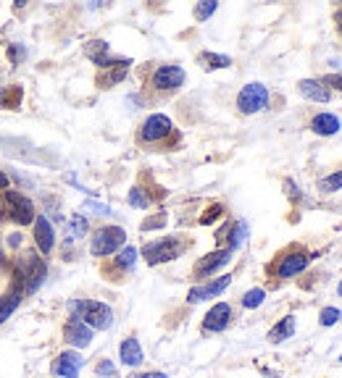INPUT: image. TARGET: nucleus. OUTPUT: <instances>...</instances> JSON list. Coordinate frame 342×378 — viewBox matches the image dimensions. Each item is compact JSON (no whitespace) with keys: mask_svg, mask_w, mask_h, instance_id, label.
I'll use <instances>...</instances> for the list:
<instances>
[{"mask_svg":"<svg viewBox=\"0 0 342 378\" xmlns=\"http://www.w3.org/2000/svg\"><path fill=\"white\" fill-rule=\"evenodd\" d=\"M72 318H79L85 326H89L92 331H105L114 323V310L105 302H95V300H74L69 302Z\"/></svg>","mask_w":342,"mask_h":378,"instance_id":"obj_1","label":"nucleus"},{"mask_svg":"<svg viewBox=\"0 0 342 378\" xmlns=\"http://www.w3.org/2000/svg\"><path fill=\"white\" fill-rule=\"evenodd\" d=\"M45 276H47V265L37 252H21L16 260V281L24 284V291L32 294L43 287Z\"/></svg>","mask_w":342,"mask_h":378,"instance_id":"obj_2","label":"nucleus"},{"mask_svg":"<svg viewBox=\"0 0 342 378\" xmlns=\"http://www.w3.org/2000/svg\"><path fill=\"white\" fill-rule=\"evenodd\" d=\"M187 247L179 236H161V239H156V242H148L145 247H142V255H145V260L148 265H161V263H169L179 258L182 255V249Z\"/></svg>","mask_w":342,"mask_h":378,"instance_id":"obj_3","label":"nucleus"},{"mask_svg":"<svg viewBox=\"0 0 342 378\" xmlns=\"http://www.w3.org/2000/svg\"><path fill=\"white\" fill-rule=\"evenodd\" d=\"M127 242V232L121 226H103L92 234L89 239V252L95 258H105V255H114L119 247H124Z\"/></svg>","mask_w":342,"mask_h":378,"instance_id":"obj_4","label":"nucleus"},{"mask_svg":"<svg viewBox=\"0 0 342 378\" xmlns=\"http://www.w3.org/2000/svg\"><path fill=\"white\" fill-rule=\"evenodd\" d=\"M268 105V89L261 85V82H250L239 89L237 95V108L239 113L245 116H253V113H261Z\"/></svg>","mask_w":342,"mask_h":378,"instance_id":"obj_5","label":"nucleus"},{"mask_svg":"<svg viewBox=\"0 0 342 378\" xmlns=\"http://www.w3.org/2000/svg\"><path fill=\"white\" fill-rule=\"evenodd\" d=\"M308 263H311V255H308L306 249L295 247V249H290V252H284L282 258H279L274 274L279 278H292V276H298L300 271H306Z\"/></svg>","mask_w":342,"mask_h":378,"instance_id":"obj_6","label":"nucleus"},{"mask_svg":"<svg viewBox=\"0 0 342 378\" xmlns=\"http://www.w3.org/2000/svg\"><path fill=\"white\" fill-rule=\"evenodd\" d=\"M6 203L11 208V219L16 223H21V226H27L32 221L37 219V213H34V205H32L30 197H24L21 192H14V189H8L6 192Z\"/></svg>","mask_w":342,"mask_h":378,"instance_id":"obj_7","label":"nucleus"},{"mask_svg":"<svg viewBox=\"0 0 342 378\" xmlns=\"http://www.w3.org/2000/svg\"><path fill=\"white\" fill-rule=\"evenodd\" d=\"M171 118L164 116V113H153V116L145 118L142 129H140V140L142 142H161L171 134Z\"/></svg>","mask_w":342,"mask_h":378,"instance_id":"obj_8","label":"nucleus"},{"mask_svg":"<svg viewBox=\"0 0 342 378\" xmlns=\"http://www.w3.org/2000/svg\"><path fill=\"white\" fill-rule=\"evenodd\" d=\"M232 260V249L224 247V249H216V252H209L206 258H200V260L195 263V278H206L211 274H216L219 268H224L226 263Z\"/></svg>","mask_w":342,"mask_h":378,"instance_id":"obj_9","label":"nucleus"},{"mask_svg":"<svg viewBox=\"0 0 342 378\" xmlns=\"http://www.w3.org/2000/svg\"><path fill=\"white\" fill-rule=\"evenodd\" d=\"M184 85V69L182 66H158L153 74V87L156 89H179Z\"/></svg>","mask_w":342,"mask_h":378,"instance_id":"obj_10","label":"nucleus"},{"mask_svg":"<svg viewBox=\"0 0 342 378\" xmlns=\"http://www.w3.org/2000/svg\"><path fill=\"white\" fill-rule=\"evenodd\" d=\"M229 323H232V305H226V302H216V305L209 310V315L203 318V331H209V334H219V331H224Z\"/></svg>","mask_w":342,"mask_h":378,"instance_id":"obj_11","label":"nucleus"},{"mask_svg":"<svg viewBox=\"0 0 342 378\" xmlns=\"http://www.w3.org/2000/svg\"><path fill=\"white\" fill-rule=\"evenodd\" d=\"M63 339L72 344V347H87L89 339H92V329L85 326L79 318H69V323L63 326Z\"/></svg>","mask_w":342,"mask_h":378,"instance_id":"obj_12","label":"nucleus"},{"mask_svg":"<svg viewBox=\"0 0 342 378\" xmlns=\"http://www.w3.org/2000/svg\"><path fill=\"white\" fill-rule=\"evenodd\" d=\"M85 53H87V58L95 63V66H100V69H108V66H114V63H119L121 58H114L111 56V47L105 40H89L85 45Z\"/></svg>","mask_w":342,"mask_h":378,"instance_id":"obj_13","label":"nucleus"},{"mask_svg":"<svg viewBox=\"0 0 342 378\" xmlns=\"http://www.w3.org/2000/svg\"><path fill=\"white\" fill-rule=\"evenodd\" d=\"M82 357L76 352H61L53 363V376H61V378H76L79 376V368H82Z\"/></svg>","mask_w":342,"mask_h":378,"instance_id":"obj_14","label":"nucleus"},{"mask_svg":"<svg viewBox=\"0 0 342 378\" xmlns=\"http://www.w3.org/2000/svg\"><path fill=\"white\" fill-rule=\"evenodd\" d=\"M34 242H37V247H40L43 255H50V252H53L56 234H53V226H50V221L45 219V216H37V219H34Z\"/></svg>","mask_w":342,"mask_h":378,"instance_id":"obj_15","label":"nucleus"},{"mask_svg":"<svg viewBox=\"0 0 342 378\" xmlns=\"http://www.w3.org/2000/svg\"><path fill=\"white\" fill-rule=\"evenodd\" d=\"M232 284V276H222L216 278V281H211V284H206V287H195L190 294H187V302H203V300H211V297H219L226 287Z\"/></svg>","mask_w":342,"mask_h":378,"instance_id":"obj_16","label":"nucleus"},{"mask_svg":"<svg viewBox=\"0 0 342 378\" xmlns=\"http://www.w3.org/2000/svg\"><path fill=\"white\" fill-rule=\"evenodd\" d=\"M298 89L303 98H308L313 102H329V98H332V92L321 79H303V82H298Z\"/></svg>","mask_w":342,"mask_h":378,"instance_id":"obj_17","label":"nucleus"},{"mask_svg":"<svg viewBox=\"0 0 342 378\" xmlns=\"http://www.w3.org/2000/svg\"><path fill=\"white\" fill-rule=\"evenodd\" d=\"M119 357H121V363L129 365V368H137V365H142V360H145V355H142V347H140V342H137L134 336H127V339L121 342Z\"/></svg>","mask_w":342,"mask_h":378,"instance_id":"obj_18","label":"nucleus"},{"mask_svg":"<svg viewBox=\"0 0 342 378\" xmlns=\"http://www.w3.org/2000/svg\"><path fill=\"white\" fill-rule=\"evenodd\" d=\"M24 294H27V291H24V284L14 278V289L0 300V323H6V320L11 318V313L19 307V302H21V297H24Z\"/></svg>","mask_w":342,"mask_h":378,"instance_id":"obj_19","label":"nucleus"},{"mask_svg":"<svg viewBox=\"0 0 342 378\" xmlns=\"http://www.w3.org/2000/svg\"><path fill=\"white\" fill-rule=\"evenodd\" d=\"M129 63H132L129 58H121L119 63H114V66H108V69H103V74L98 76V85H100L103 89L114 87V85H119L121 79L127 76V69H129Z\"/></svg>","mask_w":342,"mask_h":378,"instance_id":"obj_20","label":"nucleus"},{"mask_svg":"<svg viewBox=\"0 0 342 378\" xmlns=\"http://www.w3.org/2000/svg\"><path fill=\"white\" fill-rule=\"evenodd\" d=\"M311 129L319 137H332V134L340 131V118L334 116V113H319V116H313Z\"/></svg>","mask_w":342,"mask_h":378,"instance_id":"obj_21","label":"nucleus"},{"mask_svg":"<svg viewBox=\"0 0 342 378\" xmlns=\"http://www.w3.org/2000/svg\"><path fill=\"white\" fill-rule=\"evenodd\" d=\"M292 334H295V318L287 315V318H282L268 331V342H271V344H282L284 339H292Z\"/></svg>","mask_w":342,"mask_h":378,"instance_id":"obj_22","label":"nucleus"},{"mask_svg":"<svg viewBox=\"0 0 342 378\" xmlns=\"http://www.w3.org/2000/svg\"><path fill=\"white\" fill-rule=\"evenodd\" d=\"M197 63L206 69V71H216V69H226L232 58L229 56H219V53H200L197 56Z\"/></svg>","mask_w":342,"mask_h":378,"instance_id":"obj_23","label":"nucleus"},{"mask_svg":"<svg viewBox=\"0 0 342 378\" xmlns=\"http://www.w3.org/2000/svg\"><path fill=\"white\" fill-rule=\"evenodd\" d=\"M245 239H248V223H245V221H237L235 226H229V245H226V247L232 249V252H235Z\"/></svg>","mask_w":342,"mask_h":378,"instance_id":"obj_24","label":"nucleus"},{"mask_svg":"<svg viewBox=\"0 0 342 378\" xmlns=\"http://www.w3.org/2000/svg\"><path fill=\"white\" fill-rule=\"evenodd\" d=\"M134 263H137V249L134 247H124L116 255V268H121V271H132Z\"/></svg>","mask_w":342,"mask_h":378,"instance_id":"obj_25","label":"nucleus"},{"mask_svg":"<svg viewBox=\"0 0 342 378\" xmlns=\"http://www.w3.org/2000/svg\"><path fill=\"white\" fill-rule=\"evenodd\" d=\"M264 300H266V291L264 289H250V291H245V297H242V307L255 310V307L264 305Z\"/></svg>","mask_w":342,"mask_h":378,"instance_id":"obj_26","label":"nucleus"},{"mask_svg":"<svg viewBox=\"0 0 342 378\" xmlns=\"http://www.w3.org/2000/svg\"><path fill=\"white\" fill-rule=\"evenodd\" d=\"M337 189H342V171H337V174H332L319 181V192H324V194H332V192H337Z\"/></svg>","mask_w":342,"mask_h":378,"instance_id":"obj_27","label":"nucleus"},{"mask_svg":"<svg viewBox=\"0 0 342 378\" xmlns=\"http://www.w3.org/2000/svg\"><path fill=\"white\" fill-rule=\"evenodd\" d=\"M216 8H219V3H216V0H206V3H197V5H195V19H197V21H206V19H209V16L213 14Z\"/></svg>","mask_w":342,"mask_h":378,"instance_id":"obj_28","label":"nucleus"},{"mask_svg":"<svg viewBox=\"0 0 342 378\" xmlns=\"http://www.w3.org/2000/svg\"><path fill=\"white\" fill-rule=\"evenodd\" d=\"M340 310L337 307H324L321 313H319V320H321V326H334L337 320H340Z\"/></svg>","mask_w":342,"mask_h":378,"instance_id":"obj_29","label":"nucleus"},{"mask_svg":"<svg viewBox=\"0 0 342 378\" xmlns=\"http://www.w3.org/2000/svg\"><path fill=\"white\" fill-rule=\"evenodd\" d=\"M224 216V205H211L209 210H206V216H200V226H209V223H213L216 219H222Z\"/></svg>","mask_w":342,"mask_h":378,"instance_id":"obj_30","label":"nucleus"},{"mask_svg":"<svg viewBox=\"0 0 342 378\" xmlns=\"http://www.w3.org/2000/svg\"><path fill=\"white\" fill-rule=\"evenodd\" d=\"M129 205H132V208H148L150 200L145 197V192H142V189L134 187L132 192H129Z\"/></svg>","mask_w":342,"mask_h":378,"instance_id":"obj_31","label":"nucleus"},{"mask_svg":"<svg viewBox=\"0 0 342 378\" xmlns=\"http://www.w3.org/2000/svg\"><path fill=\"white\" fill-rule=\"evenodd\" d=\"M69 232H72V236H85L87 234V221L82 219V216H74V219L69 221Z\"/></svg>","mask_w":342,"mask_h":378,"instance_id":"obj_32","label":"nucleus"},{"mask_svg":"<svg viewBox=\"0 0 342 378\" xmlns=\"http://www.w3.org/2000/svg\"><path fill=\"white\" fill-rule=\"evenodd\" d=\"M8 58H11V63H21V60L27 58L24 45H11V47H8Z\"/></svg>","mask_w":342,"mask_h":378,"instance_id":"obj_33","label":"nucleus"},{"mask_svg":"<svg viewBox=\"0 0 342 378\" xmlns=\"http://www.w3.org/2000/svg\"><path fill=\"white\" fill-rule=\"evenodd\" d=\"M166 223V213H158V216H153V219L142 221V232H150V229H158V226H164Z\"/></svg>","mask_w":342,"mask_h":378,"instance_id":"obj_34","label":"nucleus"},{"mask_svg":"<svg viewBox=\"0 0 342 378\" xmlns=\"http://www.w3.org/2000/svg\"><path fill=\"white\" fill-rule=\"evenodd\" d=\"M98 376H116V368H114V363L111 360H103V363H98Z\"/></svg>","mask_w":342,"mask_h":378,"instance_id":"obj_35","label":"nucleus"},{"mask_svg":"<svg viewBox=\"0 0 342 378\" xmlns=\"http://www.w3.org/2000/svg\"><path fill=\"white\" fill-rule=\"evenodd\" d=\"M85 210H95L98 216H111V208L100 203H85Z\"/></svg>","mask_w":342,"mask_h":378,"instance_id":"obj_36","label":"nucleus"},{"mask_svg":"<svg viewBox=\"0 0 342 378\" xmlns=\"http://www.w3.org/2000/svg\"><path fill=\"white\" fill-rule=\"evenodd\" d=\"M321 82L329 85V87H334V89H342V74H329V76H324Z\"/></svg>","mask_w":342,"mask_h":378,"instance_id":"obj_37","label":"nucleus"},{"mask_svg":"<svg viewBox=\"0 0 342 378\" xmlns=\"http://www.w3.org/2000/svg\"><path fill=\"white\" fill-rule=\"evenodd\" d=\"M284 189H287V194H290V197H292V200H298V197H300L298 187H295V184H292V181H284Z\"/></svg>","mask_w":342,"mask_h":378,"instance_id":"obj_38","label":"nucleus"},{"mask_svg":"<svg viewBox=\"0 0 342 378\" xmlns=\"http://www.w3.org/2000/svg\"><path fill=\"white\" fill-rule=\"evenodd\" d=\"M129 378H166V373H158V370H148V373H134Z\"/></svg>","mask_w":342,"mask_h":378,"instance_id":"obj_39","label":"nucleus"},{"mask_svg":"<svg viewBox=\"0 0 342 378\" xmlns=\"http://www.w3.org/2000/svg\"><path fill=\"white\" fill-rule=\"evenodd\" d=\"M0 189H8V176L0 171Z\"/></svg>","mask_w":342,"mask_h":378,"instance_id":"obj_40","label":"nucleus"},{"mask_svg":"<svg viewBox=\"0 0 342 378\" xmlns=\"http://www.w3.org/2000/svg\"><path fill=\"white\" fill-rule=\"evenodd\" d=\"M337 24H340V32H342V11H337Z\"/></svg>","mask_w":342,"mask_h":378,"instance_id":"obj_41","label":"nucleus"},{"mask_svg":"<svg viewBox=\"0 0 342 378\" xmlns=\"http://www.w3.org/2000/svg\"><path fill=\"white\" fill-rule=\"evenodd\" d=\"M337 294H340V297H342V281H340V287H337Z\"/></svg>","mask_w":342,"mask_h":378,"instance_id":"obj_42","label":"nucleus"},{"mask_svg":"<svg viewBox=\"0 0 342 378\" xmlns=\"http://www.w3.org/2000/svg\"><path fill=\"white\" fill-rule=\"evenodd\" d=\"M340 363H342V357H340Z\"/></svg>","mask_w":342,"mask_h":378,"instance_id":"obj_43","label":"nucleus"}]
</instances>
